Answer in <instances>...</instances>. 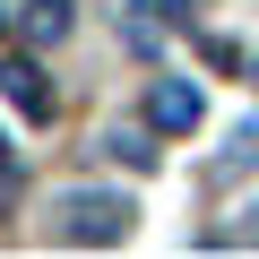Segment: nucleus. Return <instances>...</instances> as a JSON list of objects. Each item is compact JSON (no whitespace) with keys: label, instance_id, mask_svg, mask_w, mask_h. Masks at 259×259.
I'll list each match as a JSON object with an SVG mask.
<instances>
[{"label":"nucleus","instance_id":"2","mask_svg":"<svg viewBox=\"0 0 259 259\" xmlns=\"http://www.w3.org/2000/svg\"><path fill=\"white\" fill-rule=\"evenodd\" d=\"M0 95H9L18 112H35V121H52V87H44V69H35V61H18V52L0 61Z\"/></svg>","mask_w":259,"mask_h":259},{"label":"nucleus","instance_id":"1","mask_svg":"<svg viewBox=\"0 0 259 259\" xmlns=\"http://www.w3.org/2000/svg\"><path fill=\"white\" fill-rule=\"evenodd\" d=\"M130 216H139V207H130L121 190H61L52 199V233L61 242H121Z\"/></svg>","mask_w":259,"mask_h":259},{"label":"nucleus","instance_id":"5","mask_svg":"<svg viewBox=\"0 0 259 259\" xmlns=\"http://www.w3.org/2000/svg\"><path fill=\"white\" fill-rule=\"evenodd\" d=\"M0 173H9V139H0Z\"/></svg>","mask_w":259,"mask_h":259},{"label":"nucleus","instance_id":"3","mask_svg":"<svg viewBox=\"0 0 259 259\" xmlns=\"http://www.w3.org/2000/svg\"><path fill=\"white\" fill-rule=\"evenodd\" d=\"M147 121H156V130H199V87L156 78V87H147Z\"/></svg>","mask_w":259,"mask_h":259},{"label":"nucleus","instance_id":"4","mask_svg":"<svg viewBox=\"0 0 259 259\" xmlns=\"http://www.w3.org/2000/svg\"><path fill=\"white\" fill-rule=\"evenodd\" d=\"M26 26H35V35H61V26H69V0H26Z\"/></svg>","mask_w":259,"mask_h":259}]
</instances>
